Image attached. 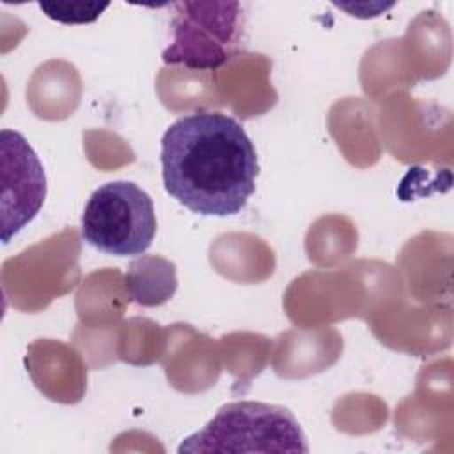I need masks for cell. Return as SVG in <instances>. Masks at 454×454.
<instances>
[{
  "mask_svg": "<svg viewBox=\"0 0 454 454\" xmlns=\"http://www.w3.org/2000/svg\"><path fill=\"white\" fill-rule=\"evenodd\" d=\"M257 174L255 147L243 126L227 114L197 110L163 133V186L192 213H241L255 192Z\"/></svg>",
  "mask_w": 454,
  "mask_h": 454,
  "instance_id": "1",
  "label": "cell"
},
{
  "mask_svg": "<svg viewBox=\"0 0 454 454\" xmlns=\"http://www.w3.org/2000/svg\"><path fill=\"white\" fill-rule=\"evenodd\" d=\"M177 452H309L296 417L284 406L261 401L223 404Z\"/></svg>",
  "mask_w": 454,
  "mask_h": 454,
  "instance_id": "2",
  "label": "cell"
},
{
  "mask_svg": "<svg viewBox=\"0 0 454 454\" xmlns=\"http://www.w3.org/2000/svg\"><path fill=\"white\" fill-rule=\"evenodd\" d=\"M153 199L131 181H110L89 197L82 215V238L99 252L142 255L156 234Z\"/></svg>",
  "mask_w": 454,
  "mask_h": 454,
  "instance_id": "3",
  "label": "cell"
},
{
  "mask_svg": "<svg viewBox=\"0 0 454 454\" xmlns=\"http://www.w3.org/2000/svg\"><path fill=\"white\" fill-rule=\"evenodd\" d=\"M174 7V39L163 51L165 64L216 69L238 53L243 21L238 2H179Z\"/></svg>",
  "mask_w": 454,
  "mask_h": 454,
  "instance_id": "4",
  "label": "cell"
},
{
  "mask_svg": "<svg viewBox=\"0 0 454 454\" xmlns=\"http://www.w3.org/2000/svg\"><path fill=\"white\" fill-rule=\"evenodd\" d=\"M2 243H9L41 211L46 174L27 138L14 129L0 131Z\"/></svg>",
  "mask_w": 454,
  "mask_h": 454,
  "instance_id": "5",
  "label": "cell"
},
{
  "mask_svg": "<svg viewBox=\"0 0 454 454\" xmlns=\"http://www.w3.org/2000/svg\"><path fill=\"white\" fill-rule=\"evenodd\" d=\"M176 286V266L158 255H142L126 271V289L144 307L165 303L172 298Z\"/></svg>",
  "mask_w": 454,
  "mask_h": 454,
  "instance_id": "6",
  "label": "cell"
},
{
  "mask_svg": "<svg viewBox=\"0 0 454 454\" xmlns=\"http://www.w3.org/2000/svg\"><path fill=\"white\" fill-rule=\"evenodd\" d=\"M108 5V2H39V9L50 20L64 25L92 23Z\"/></svg>",
  "mask_w": 454,
  "mask_h": 454,
  "instance_id": "7",
  "label": "cell"
}]
</instances>
